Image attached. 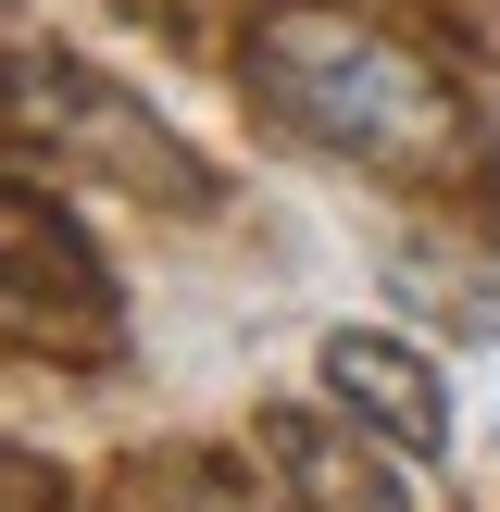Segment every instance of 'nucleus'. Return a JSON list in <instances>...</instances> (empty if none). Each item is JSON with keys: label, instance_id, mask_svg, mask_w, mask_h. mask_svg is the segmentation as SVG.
Segmentation results:
<instances>
[{"label": "nucleus", "instance_id": "3", "mask_svg": "<svg viewBox=\"0 0 500 512\" xmlns=\"http://www.w3.org/2000/svg\"><path fill=\"white\" fill-rule=\"evenodd\" d=\"M0 113H13V125H38V138H50V163H88V175H113V188H138V200L213 213V175H200V150L175 138V125H150L138 100L113 88V75L63 63V50H38V63H13V75H0Z\"/></svg>", "mask_w": 500, "mask_h": 512}, {"label": "nucleus", "instance_id": "2", "mask_svg": "<svg viewBox=\"0 0 500 512\" xmlns=\"http://www.w3.org/2000/svg\"><path fill=\"white\" fill-rule=\"evenodd\" d=\"M0 350H38V363H113L125 350V300L100 275L88 225L13 163H0Z\"/></svg>", "mask_w": 500, "mask_h": 512}, {"label": "nucleus", "instance_id": "5", "mask_svg": "<svg viewBox=\"0 0 500 512\" xmlns=\"http://www.w3.org/2000/svg\"><path fill=\"white\" fill-rule=\"evenodd\" d=\"M263 450L288 475H275V488H288L300 512H400V488L388 475L363 463V450H338V438H313V425H288V413H263Z\"/></svg>", "mask_w": 500, "mask_h": 512}, {"label": "nucleus", "instance_id": "6", "mask_svg": "<svg viewBox=\"0 0 500 512\" xmlns=\"http://www.w3.org/2000/svg\"><path fill=\"white\" fill-rule=\"evenodd\" d=\"M0 512H63V488H50L38 463H13V450H0Z\"/></svg>", "mask_w": 500, "mask_h": 512}, {"label": "nucleus", "instance_id": "1", "mask_svg": "<svg viewBox=\"0 0 500 512\" xmlns=\"http://www.w3.org/2000/svg\"><path fill=\"white\" fill-rule=\"evenodd\" d=\"M238 75L288 138L338 150L388 188H463L475 175V100L400 25L350 13V0H263L238 38Z\"/></svg>", "mask_w": 500, "mask_h": 512}, {"label": "nucleus", "instance_id": "4", "mask_svg": "<svg viewBox=\"0 0 500 512\" xmlns=\"http://www.w3.org/2000/svg\"><path fill=\"white\" fill-rule=\"evenodd\" d=\"M313 375H325V400H338L350 425H375V438L400 450V463H438L450 450V388L425 375V350L375 338V325H338V338L313 350Z\"/></svg>", "mask_w": 500, "mask_h": 512}]
</instances>
